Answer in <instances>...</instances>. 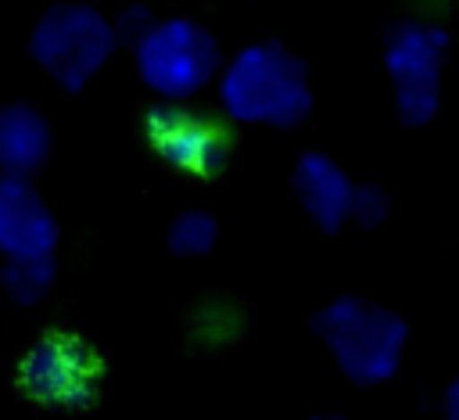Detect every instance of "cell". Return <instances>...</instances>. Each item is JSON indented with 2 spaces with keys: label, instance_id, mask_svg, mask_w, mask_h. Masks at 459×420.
<instances>
[{
  "label": "cell",
  "instance_id": "6da1fadb",
  "mask_svg": "<svg viewBox=\"0 0 459 420\" xmlns=\"http://www.w3.org/2000/svg\"><path fill=\"white\" fill-rule=\"evenodd\" d=\"M212 90L233 126L290 129L316 108L308 65L283 39H251L226 54Z\"/></svg>",
  "mask_w": 459,
  "mask_h": 420
},
{
  "label": "cell",
  "instance_id": "7a4b0ae2",
  "mask_svg": "<svg viewBox=\"0 0 459 420\" xmlns=\"http://www.w3.org/2000/svg\"><path fill=\"white\" fill-rule=\"evenodd\" d=\"M312 330L355 388H377L387 384L405 359L409 345V323L362 294H337L330 298L316 316Z\"/></svg>",
  "mask_w": 459,
  "mask_h": 420
},
{
  "label": "cell",
  "instance_id": "3957f363",
  "mask_svg": "<svg viewBox=\"0 0 459 420\" xmlns=\"http://www.w3.org/2000/svg\"><path fill=\"white\" fill-rule=\"evenodd\" d=\"M118 54L111 14L90 0H57L39 11L29 32L32 65L65 93L86 90Z\"/></svg>",
  "mask_w": 459,
  "mask_h": 420
},
{
  "label": "cell",
  "instance_id": "277c9868",
  "mask_svg": "<svg viewBox=\"0 0 459 420\" xmlns=\"http://www.w3.org/2000/svg\"><path fill=\"white\" fill-rule=\"evenodd\" d=\"M133 72L154 101H197L212 90L222 47L215 32L190 14H158L151 29L129 43Z\"/></svg>",
  "mask_w": 459,
  "mask_h": 420
},
{
  "label": "cell",
  "instance_id": "5b68a950",
  "mask_svg": "<svg viewBox=\"0 0 459 420\" xmlns=\"http://www.w3.org/2000/svg\"><path fill=\"white\" fill-rule=\"evenodd\" d=\"M140 133L165 169L190 179H219L237 154V126L197 101H154Z\"/></svg>",
  "mask_w": 459,
  "mask_h": 420
},
{
  "label": "cell",
  "instance_id": "8992f818",
  "mask_svg": "<svg viewBox=\"0 0 459 420\" xmlns=\"http://www.w3.org/2000/svg\"><path fill=\"white\" fill-rule=\"evenodd\" d=\"M452 36L430 18H402L387 29L380 57L402 126H430L441 108V79Z\"/></svg>",
  "mask_w": 459,
  "mask_h": 420
},
{
  "label": "cell",
  "instance_id": "52a82bcc",
  "mask_svg": "<svg viewBox=\"0 0 459 420\" xmlns=\"http://www.w3.org/2000/svg\"><path fill=\"white\" fill-rule=\"evenodd\" d=\"M18 384L32 402L47 409L79 413L100 395L104 359L82 334L47 330L25 348L18 363Z\"/></svg>",
  "mask_w": 459,
  "mask_h": 420
},
{
  "label": "cell",
  "instance_id": "ba28073f",
  "mask_svg": "<svg viewBox=\"0 0 459 420\" xmlns=\"http://www.w3.org/2000/svg\"><path fill=\"white\" fill-rule=\"evenodd\" d=\"M61 223L39 187L22 176H0V258L57 255Z\"/></svg>",
  "mask_w": 459,
  "mask_h": 420
},
{
  "label": "cell",
  "instance_id": "9c48e42d",
  "mask_svg": "<svg viewBox=\"0 0 459 420\" xmlns=\"http://www.w3.org/2000/svg\"><path fill=\"white\" fill-rule=\"evenodd\" d=\"M290 190L316 230L341 233L348 226V205H351L355 179L326 151H301L298 154V162L290 169Z\"/></svg>",
  "mask_w": 459,
  "mask_h": 420
},
{
  "label": "cell",
  "instance_id": "30bf717a",
  "mask_svg": "<svg viewBox=\"0 0 459 420\" xmlns=\"http://www.w3.org/2000/svg\"><path fill=\"white\" fill-rule=\"evenodd\" d=\"M54 151L50 118L29 101L0 104V176L32 179Z\"/></svg>",
  "mask_w": 459,
  "mask_h": 420
},
{
  "label": "cell",
  "instance_id": "8fae6325",
  "mask_svg": "<svg viewBox=\"0 0 459 420\" xmlns=\"http://www.w3.org/2000/svg\"><path fill=\"white\" fill-rule=\"evenodd\" d=\"M54 284H57V258L54 255L0 258V291L14 305H39Z\"/></svg>",
  "mask_w": 459,
  "mask_h": 420
},
{
  "label": "cell",
  "instance_id": "7c38bea8",
  "mask_svg": "<svg viewBox=\"0 0 459 420\" xmlns=\"http://www.w3.org/2000/svg\"><path fill=\"white\" fill-rule=\"evenodd\" d=\"M165 244L179 258H204L219 244V219L208 208H183L165 230Z\"/></svg>",
  "mask_w": 459,
  "mask_h": 420
},
{
  "label": "cell",
  "instance_id": "4fadbf2b",
  "mask_svg": "<svg viewBox=\"0 0 459 420\" xmlns=\"http://www.w3.org/2000/svg\"><path fill=\"white\" fill-rule=\"evenodd\" d=\"M387 215H391L387 190L380 183H355L351 205H348V223H355L362 230H377V226H384Z\"/></svg>",
  "mask_w": 459,
  "mask_h": 420
},
{
  "label": "cell",
  "instance_id": "5bb4252c",
  "mask_svg": "<svg viewBox=\"0 0 459 420\" xmlns=\"http://www.w3.org/2000/svg\"><path fill=\"white\" fill-rule=\"evenodd\" d=\"M158 14L147 7V4H126V7H118L115 14H111V29H115V36H118V47H129V43H136L147 29H151V22H154Z\"/></svg>",
  "mask_w": 459,
  "mask_h": 420
},
{
  "label": "cell",
  "instance_id": "9a60e30c",
  "mask_svg": "<svg viewBox=\"0 0 459 420\" xmlns=\"http://www.w3.org/2000/svg\"><path fill=\"white\" fill-rule=\"evenodd\" d=\"M441 420H459V384L448 381L441 391Z\"/></svg>",
  "mask_w": 459,
  "mask_h": 420
},
{
  "label": "cell",
  "instance_id": "2e32d148",
  "mask_svg": "<svg viewBox=\"0 0 459 420\" xmlns=\"http://www.w3.org/2000/svg\"><path fill=\"white\" fill-rule=\"evenodd\" d=\"M308 420H348V416H333V413H323V416H308Z\"/></svg>",
  "mask_w": 459,
  "mask_h": 420
}]
</instances>
